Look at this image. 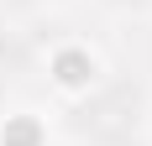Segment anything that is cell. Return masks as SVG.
<instances>
[{
  "label": "cell",
  "instance_id": "1",
  "mask_svg": "<svg viewBox=\"0 0 152 146\" xmlns=\"http://www.w3.org/2000/svg\"><path fill=\"white\" fill-rule=\"evenodd\" d=\"M11 68H16V58H11V52H5V47H0V89L11 84Z\"/></svg>",
  "mask_w": 152,
  "mask_h": 146
},
{
  "label": "cell",
  "instance_id": "2",
  "mask_svg": "<svg viewBox=\"0 0 152 146\" xmlns=\"http://www.w3.org/2000/svg\"><path fill=\"white\" fill-rule=\"evenodd\" d=\"M100 146H131V141H126V136H105Z\"/></svg>",
  "mask_w": 152,
  "mask_h": 146
},
{
  "label": "cell",
  "instance_id": "3",
  "mask_svg": "<svg viewBox=\"0 0 152 146\" xmlns=\"http://www.w3.org/2000/svg\"><path fill=\"white\" fill-rule=\"evenodd\" d=\"M16 5H31V0H16Z\"/></svg>",
  "mask_w": 152,
  "mask_h": 146
}]
</instances>
